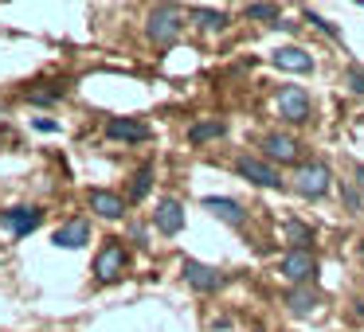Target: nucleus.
Segmentation results:
<instances>
[{"instance_id":"obj_1","label":"nucleus","mask_w":364,"mask_h":332,"mask_svg":"<svg viewBox=\"0 0 364 332\" xmlns=\"http://www.w3.org/2000/svg\"><path fill=\"white\" fill-rule=\"evenodd\" d=\"M145 35H149L153 48H173L176 35H181V16H176V9H168V4H157V9L149 12V20H145Z\"/></svg>"},{"instance_id":"obj_2","label":"nucleus","mask_w":364,"mask_h":332,"mask_svg":"<svg viewBox=\"0 0 364 332\" xmlns=\"http://www.w3.org/2000/svg\"><path fill=\"white\" fill-rule=\"evenodd\" d=\"M333 188V172L325 160H309V165H298V172H294V192L306 199H321L325 192Z\"/></svg>"},{"instance_id":"obj_3","label":"nucleus","mask_w":364,"mask_h":332,"mask_svg":"<svg viewBox=\"0 0 364 332\" xmlns=\"http://www.w3.org/2000/svg\"><path fill=\"white\" fill-rule=\"evenodd\" d=\"M314 274H317V258L309 250H290L282 258V277L290 285H309V282H314Z\"/></svg>"},{"instance_id":"obj_4","label":"nucleus","mask_w":364,"mask_h":332,"mask_svg":"<svg viewBox=\"0 0 364 332\" xmlns=\"http://www.w3.org/2000/svg\"><path fill=\"white\" fill-rule=\"evenodd\" d=\"M235 172L243 176V180H251V184H259V188H282V180H278V172L267 165V160H259V157H235Z\"/></svg>"},{"instance_id":"obj_5","label":"nucleus","mask_w":364,"mask_h":332,"mask_svg":"<svg viewBox=\"0 0 364 332\" xmlns=\"http://www.w3.org/2000/svg\"><path fill=\"white\" fill-rule=\"evenodd\" d=\"M309 110H314V102H309V94L301 87H282L278 90V114H282L286 121H306Z\"/></svg>"},{"instance_id":"obj_6","label":"nucleus","mask_w":364,"mask_h":332,"mask_svg":"<svg viewBox=\"0 0 364 332\" xmlns=\"http://www.w3.org/2000/svg\"><path fill=\"white\" fill-rule=\"evenodd\" d=\"M262 160L294 165V160H298V141H294L290 133H267L262 137Z\"/></svg>"},{"instance_id":"obj_7","label":"nucleus","mask_w":364,"mask_h":332,"mask_svg":"<svg viewBox=\"0 0 364 332\" xmlns=\"http://www.w3.org/2000/svg\"><path fill=\"white\" fill-rule=\"evenodd\" d=\"M40 219H43L40 207H9V211H0V223H4L16 238L32 235V231L40 227Z\"/></svg>"},{"instance_id":"obj_8","label":"nucleus","mask_w":364,"mask_h":332,"mask_svg":"<svg viewBox=\"0 0 364 332\" xmlns=\"http://www.w3.org/2000/svg\"><path fill=\"white\" fill-rule=\"evenodd\" d=\"M184 277H188V285L196 293H215L223 285V274L215 266H204V262H196V258H188L184 262Z\"/></svg>"},{"instance_id":"obj_9","label":"nucleus","mask_w":364,"mask_h":332,"mask_svg":"<svg viewBox=\"0 0 364 332\" xmlns=\"http://www.w3.org/2000/svg\"><path fill=\"white\" fill-rule=\"evenodd\" d=\"M87 204H90V211L102 215V219H122V215H126V199H122L118 192H106V188H90Z\"/></svg>"},{"instance_id":"obj_10","label":"nucleus","mask_w":364,"mask_h":332,"mask_svg":"<svg viewBox=\"0 0 364 332\" xmlns=\"http://www.w3.org/2000/svg\"><path fill=\"white\" fill-rule=\"evenodd\" d=\"M106 137H110V141L137 145V141H145V137H149V126H145L141 118H110V121H106Z\"/></svg>"},{"instance_id":"obj_11","label":"nucleus","mask_w":364,"mask_h":332,"mask_svg":"<svg viewBox=\"0 0 364 332\" xmlns=\"http://www.w3.org/2000/svg\"><path fill=\"white\" fill-rule=\"evenodd\" d=\"M153 223H157L161 235H181V231H184V207H181V199H161L157 211H153Z\"/></svg>"},{"instance_id":"obj_12","label":"nucleus","mask_w":364,"mask_h":332,"mask_svg":"<svg viewBox=\"0 0 364 332\" xmlns=\"http://www.w3.org/2000/svg\"><path fill=\"white\" fill-rule=\"evenodd\" d=\"M122 270H126V246L122 243H110L102 254L95 258V277L98 282H110V277H118Z\"/></svg>"},{"instance_id":"obj_13","label":"nucleus","mask_w":364,"mask_h":332,"mask_svg":"<svg viewBox=\"0 0 364 332\" xmlns=\"http://www.w3.org/2000/svg\"><path fill=\"white\" fill-rule=\"evenodd\" d=\"M87 238H90V223L87 219H67L63 227L51 235V243L63 246V250H82V246H87Z\"/></svg>"},{"instance_id":"obj_14","label":"nucleus","mask_w":364,"mask_h":332,"mask_svg":"<svg viewBox=\"0 0 364 332\" xmlns=\"http://www.w3.org/2000/svg\"><path fill=\"white\" fill-rule=\"evenodd\" d=\"M270 63L282 67V71H298V74L314 71V55H309V51H301V48H278L274 55H270Z\"/></svg>"},{"instance_id":"obj_15","label":"nucleus","mask_w":364,"mask_h":332,"mask_svg":"<svg viewBox=\"0 0 364 332\" xmlns=\"http://www.w3.org/2000/svg\"><path fill=\"white\" fill-rule=\"evenodd\" d=\"M204 207H208V211H215L223 223H231V227H243V219H247V211L235 204V199H228V196H208Z\"/></svg>"},{"instance_id":"obj_16","label":"nucleus","mask_w":364,"mask_h":332,"mask_svg":"<svg viewBox=\"0 0 364 332\" xmlns=\"http://www.w3.org/2000/svg\"><path fill=\"white\" fill-rule=\"evenodd\" d=\"M286 309L298 316H309L317 309V289H309V285H298V289L286 293Z\"/></svg>"},{"instance_id":"obj_17","label":"nucleus","mask_w":364,"mask_h":332,"mask_svg":"<svg viewBox=\"0 0 364 332\" xmlns=\"http://www.w3.org/2000/svg\"><path fill=\"white\" fill-rule=\"evenodd\" d=\"M228 133V126L223 121H196V126L188 129V141L192 145H204V141H215V137Z\"/></svg>"},{"instance_id":"obj_18","label":"nucleus","mask_w":364,"mask_h":332,"mask_svg":"<svg viewBox=\"0 0 364 332\" xmlns=\"http://www.w3.org/2000/svg\"><path fill=\"white\" fill-rule=\"evenodd\" d=\"M286 238L294 243V250H309V238H314V231H309L306 223L290 219V223H286Z\"/></svg>"},{"instance_id":"obj_19","label":"nucleus","mask_w":364,"mask_h":332,"mask_svg":"<svg viewBox=\"0 0 364 332\" xmlns=\"http://www.w3.org/2000/svg\"><path fill=\"white\" fill-rule=\"evenodd\" d=\"M192 16H196V24L208 28V32H223V28H228V16H223V12H215V9H196Z\"/></svg>"},{"instance_id":"obj_20","label":"nucleus","mask_w":364,"mask_h":332,"mask_svg":"<svg viewBox=\"0 0 364 332\" xmlns=\"http://www.w3.org/2000/svg\"><path fill=\"white\" fill-rule=\"evenodd\" d=\"M149 192H153V168H141V172L134 176V184H129V199H134V204H141Z\"/></svg>"},{"instance_id":"obj_21","label":"nucleus","mask_w":364,"mask_h":332,"mask_svg":"<svg viewBox=\"0 0 364 332\" xmlns=\"http://www.w3.org/2000/svg\"><path fill=\"white\" fill-rule=\"evenodd\" d=\"M243 12L251 20H262V24H278V20H282V9H278V4H247Z\"/></svg>"},{"instance_id":"obj_22","label":"nucleus","mask_w":364,"mask_h":332,"mask_svg":"<svg viewBox=\"0 0 364 332\" xmlns=\"http://www.w3.org/2000/svg\"><path fill=\"white\" fill-rule=\"evenodd\" d=\"M59 98H63V90H36L32 102H40V106L48 102V106H51V102H59Z\"/></svg>"},{"instance_id":"obj_23","label":"nucleus","mask_w":364,"mask_h":332,"mask_svg":"<svg viewBox=\"0 0 364 332\" xmlns=\"http://www.w3.org/2000/svg\"><path fill=\"white\" fill-rule=\"evenodd\" d=\"M306 20H309V24H317V28H321V32H329V35H341V32H337V24H329V20L314 16V12H309V9H306Z\"/></svg>"},{"instance_id":"obj_24","label":"nucleus","mask_w":364,"mask_h":332,"mask_svg":"<svg viewBox=\"0 0 364 332\" xmlns=\"http://www.w3.org/2000/svg\"><path fill=\"white\" fill-rule=\"evenodd\" d=\"M348 87H353L356 94H364V71H353V74H348Z\"/></svg>"},{"instance_id":"obj_25","label":"nucleus","mask_w":364,"mask_h":332,"mask_svg":"<svg viewBox=\"0 0 364 332\" xmlns=\"http://www.w3.org/2000/svg\"><path fill=\"white\" fill-rule=\"evenodd\" d=\"M345 207H348V211H356V188H345Z\"/></svg>"},{"instance_id":"obj_26","label":"nucleus","mask_w":364,"mask_h":332,"mask_svg":"<svg viewBox=\"0 0 364 332\" xmlns=\"http://www.w3.org/2000/svg\"><path fill=\"white\" fill-rule=\"evenodd\" d=\"M353 184H356V192H360V196H364V165L356 168V180H353Z\"/></svg>"},{"instance_id":"obj_27","label":"nucleus","mask_w":364,"mask_h":332,"mask_svg":"<svg viewBox=\"0 0 364 332\" xmlns=\"http://www.w3.org/2000/svg\"><path fill=\"white\" fill-rule=\"evenodd\" d=\"M356 313H360V316H364V301H360V305H356Z\"/></svg>"}]
</instances>
